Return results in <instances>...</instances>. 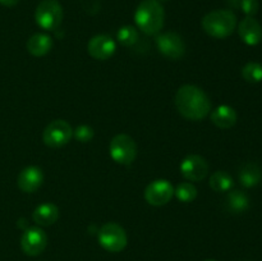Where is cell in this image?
Listing matches in <instances>:
<instances>
[{"mask_svg":"<svg viewBox=\"0 0 262 261\" xmlns=\"http://www.w3.org/2000/svg\"><path fill=\"white\" fill-rule=\"evenodd\" d=\"M72 137H73V129L71 124L63 119H56L49 123L42 133L43 143L49 147H61L67 145Z\"/></svg>","mask_w":262,"mask_h":261,"instance_id":"obj_7","label":"cell"},{"mask_svg":"<svg viewBox=\"0 0 262 261\" xmlns=\"http://www.w3.org/2000/svg\"><path fill=\"white\" fill-rule=\"evenodd\" d=\"M43 183V173L37 166H26L17 178L18 188L26 193H33Z\"/></svg>","mask_w":262,"mask_h":261,"instance_id":"obj_13","label":"cell"},{"mask_svg":"<svg viewBox=\"0 0 262 261\" xmlns=\"http://www.w3.org/2000/svg\"><path fill=\"white\" fill-rule=\"evenodd\" d=\"M100 246L109 252H120L127 247L128 237L123 227L117 223H106L97 234Z\"/></svg>","mask_w":262,"mask_h":261,"instance_id":"obj_5","label":"cell"},{"mask_svg":"<svg viewBox=\"0 0 262 261\" xmlns=\"http://www.w3.org/2000/svg\"><path fill=\"white\" fill-rule=\"evenodd\" d=\"M33 222L41 227H49L53 225L59 219V209L56 205L51 202H45L35 209L32 214Z\"/></svg>","mask_w":262,"mask_h":261,"instance_id":"obj_16","label":"cell"},{"mask_svg":"<svg viewBox=\"0 0 262 261\" xmlns=\"http://www.w3.org/2000/svg\"><path fill=\"white\" fill-rule=\"evenodd\" d=\"M63 8L58 0H42L35 10V20L42 30L54 31L63 20Z\"/></svg>","mask_w":262,"mask_h":261,"instance_id":"obj_4","label":"cell"},{"mask_svg":"<svg viewBox=\"0 0 262 261\" xmlns=\"http://www.w3.org/2000/svg\"><path fill=\"white\" fill-rule=\"evenodd\" d=\"M159 3H164V2H169V0H158Z\"/></svg>","mask_w":262,"mask_h":261,"instance_id":"obj_27","label":"cell"},{"mask_svg":"<svg viewBox=\"0 0 262 261\" xmlns=\"http://www.w3.org/2000/svg\"><path fill=\"white\" fill-rule=\"evenodd\" d=\"M202 30L215 38H227L237 27V17L232 10L217 9L202 18Z\"/></svg>","mask_w":262,"mask_h":261,"instance_id":"obj_3","label":"cell"},{"mask_svg":"<svg viewBox=\"0 0 262 261\" xmlns=\"http://www.w3.org/2000/svg\"><path fill=\"white\" fill-rule=\"evenodd\" d=\"M205 261H216V260H212V258H211V260H205Z\"/></svg>","mask_w":262,"mask_h":261,"instance_id":"obj_28","label":"cell"},{"mask_svg":"<svg viewBox=\"0 0 262 261\" xmlns=\"http://www.w3.org/2000/svg\"><path fill=\"white\" fill-rule=\"evenodd\" d=\"M174 194V187L166 179L154 181L146 187L145 200L152 206H164L171 200Z\"/></svg>","mask_w":262,"mask_h":261,"instance_id":"obj_10","label":"cell"},{"mask_svg":"<svg viewBox=\"0 0 262 261\" xmlns=\"http://www.w3.org/2000/svg\"><path fill=\"white\" fill-rule=\"evenodd\" d=\"M225 204H227V209L232 214H242V212L247 211V209L250 207V197L243 191L235 189V191H230L228 193Z\"/></svg>","mask_w":262,"mask_h":261,"instance_id":"obj_19","label":"cell"},{"mask_svg":"<svg viewBox=\"0 0 262 261\" xmlns=\"http://www.w3.org/2000/svg\"><path fill=\"white\" fill-rule=\"evenodd\" d=\"M53 48V40L46 33H35L27 41L28 53L33 56H43Z\"/></svg>","mask_w":262,"mask_h":261,"instance_id":"obj_17","label":"cell"},{"mask_svg":"<svg viewBox=\"0 0 262 261\" xmlns=\"http://www.w3.org/2000/svg\"><path fill=\"white\" fill-rule=\"evenodd\" d=\"M117 50L115 41L107 35H96L87 44V51L96 60H107Z\"/></svg>","mask_w":262,"mask_h":261,"instance_id":"obj_12","label":"cell"},{"mask_svg":"<svg viewBox=\"0 0 262 261\" xmlns=\"http://www.w3.org/2000/svg\"><path fill=\"white\" fill-rule=\"evenodd\" d=\"M137 27L146 35H156L161 31L165 20V12L158 0H142L135 13Z\"/></svg>","mask_w":262,"mask_h":261,"instance_id":"obj_2","label":"cell"},{"mask_svg":"<svg viewBox=\"0 0 262 261\" xmlns=\"http://www.w3.org/2000/svg\"><path fill=\"white\" fill-rule=\"evenodd\" d=\"M48 246V235L38 227H31L25 230L20 238V248L27 256H38Z\"/></svg>","mask_w":262,"mask_h":261,"instance_id":"obj_9","label":"cell"},{"mask_svg":"<svg viewBox=\"0 0 262 261\" xmlns=\"http://www.w3.org/2000/svg\"><path fill=\"white\" fill-rule=\"evenodd\" d=\"M156 48L159 53L171 60H178L186 54V44L182 36L176 32L161 33L156 37Z\"/></svg>","mask_w":262,"mask_h":261,"instance_id":"obj_8","label":"cell"},{"mask_svg":"<svg viewBox=\"0 0 262 261\" xmlns=\"http://www.w3.org/2000/svg\"><path fill=\"white\" fill-rule=\"evenodd\" d=\"M262 179V170L256 163H247L241 168L239 182L243 187L252 188L257 186Z\"/></svg>","mask_w":262,"mask_h":261,"instance_id":"obj_18","label":"cell"},{"mask_svg":"<svg viewBox=\"0 0 262 261\" xmlns=\"http://www.w3.org/2000/svg\"><path fill=\"white\" fill-rule=\"evenodd\" d=\"M94 129L90 125H79L73 130V136L79 142H90L94 138Z\"/></svg>","mask_w":262,"mask_h":261,"instance_id":"obj_24","label":"cell"},{"mask_svg":"<svg viewBox=\"0 0 262 261\" xmlns=\"http://www.w3.org/2000/svg\"><path fill=\"white\" fill-rule=\"evenodd\" d=\"M242 77L250 83H258L262 81V66L256 61L247 63L242 68Z\"/></svg>","mask_w":262,"mask_h":261,"instance_id":"obj_23","label":"cell"},{"mask_svg":"<svg viewBox=\"0 0 262 261\" xmlns=\"http://www.w3.org/2000/svg\"><path fill=\"white\" fill-rule=\"evenodd\" d=\"M239 8L247 17H253L260 9V3L258 0H241Z\"/></svg>","mask_w":262,"mask_h":261,"instance_id":"obj_25","label":"cell"},{"mask_svg":"<svg viewBox=\"0 0 262 261\" xmlns=\"http://www.w3.org/2000/svg\"><path fill=\"white\" fill-rule=\"evenodd\" d=\"M237 112L229 105H220L211 113V122L222 129H229L237 123Z\"/></svg>","mask_w":262,"mask_h":261,"instance_id":"obj_15","label":"cell"},{"mask_svg":"<svg viewBox=\"0 0 262 261\" xmlns=\"http://www.w3.org/2000/svg\"><path fill=\"white\" fill-rule=\"evenodd\" d=\"M181 173L191 182L202 181L209 173V164L202 156L188 155L181 163Z\"/></svg>","mask_w":262,"mask_h":261,"instance_id":"obj_11","label":"cell"},{"mask_svg":"<svg viewBox=\"0 0 262 261\" xmlns=\"http://www.w3.org/2000/svg\"><path fill=\"white\" fill-rule=\"evenodd\" d=\"M117 38L123 46L132 48V46H135L138 42L140 36H138V31L136 27H133V26H123L118 31Z\"/></svg>","mask_w":262,"mask_h":261,"instance_id":"obj_21","label":"cell"},{"mask_svg":"<svg viewBox=\"0 0 262 261\" xmlns=\"http://www.w3.org/2000/svg\"><path fill=\"white\" fill-rule=\"evenodd\" d=\"M176 106L186 119L201 120L206 118L211 110V102L200 87L184 84L176 94Z\"/></svg>","mask_w":262,"mask_h":261,"instance_id":"obj_1","label":"cell"},{"mask_svg":"<svg viewBox=\"0 0 262 261\" xmlns=\"http://www.w3.org/2000/svg\"><path fill=\"white\" fill-rule=\"evenodd\" d=\"M109 151L115 163L129 165L137 156V145L130 136L117 135L110 141Z\"/></svg>","mask_w":262,"mask_h":261,"instance_id":"obj_6","label":"cell"},{"mask_svg":"<svg viewBox=\"0 0 262 261\" xmlns=\"http://www.w3.org/2000/svg\"><path fill=\"white\" fill-rule=\"evenodd\" d=\"M174 194H176L179 201L188 204V202H192L196 200L197 189L192 183L184 182V183H181L177 186V188L174 189Z\"/></svg>","mask_w":262,"mask_h":261,"instance_id":"obj_22","label":"cell"},{"mask_svg":"<svg viewBox=\"0 0 262 261\" xmlns=\"http://www.w3.org/2000/svg\"><path fill=\"white\" fill-rule=\"evenodd\" d=\"M19 0H0V4L4 5V7H14V5L18 4Z\"/></svg>","mask_w":262,"mask_h":261,"instance_id":"obj_26","label":"cell"},{"mask_svg":"<svg viewBox=\"0 0 262 261\" xmlns=\"http://www.w3.org/2000/svg\"><path fill=\"white\" fill-rule=\"evenodd\" d=\"M233 178L230 177V174H228L224 170H217L210 177V187L214 189L215 192H229L233 188Z\"/></svg>","mask_w":262,"mask_h":261,"instance_id":"obj_20","label":"cell"},{"mask_svg":"<svg viewBox=\"0 0 262 261\" xmlns=\"http://www.w3.org/2000/svg\"><path fill=\"white\" fill-rule=\"evenodd\" d=\"M238 33L245 44L250 46L258 45L262 41V27L253 17H246L238 25Z\"/></svg>","mask_w":262,"mask_h":261,"instance_id":"obj_14","label":"cell"}]
</instances>
